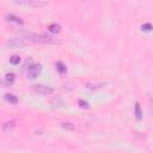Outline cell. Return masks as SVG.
Returning a JSON list of instances; mask_svg holds the SVG:
<instances>
[{"label":"cell","instance_id":"obj_18","mask_svg":"<svg viewBox=\"0 0 153 153\" xmlns=\"http://www.w3.org/2000/svg\"><path fill=\"white\" fill-rule=\"evenodd\" d=\"M149 103H151V111H152V116H153V99H151Z\"/></svg>","mask_w":153,"mask_h":153},{"label":"cell","instance_id":"obj_17","mask_svg":"<svg viewBox=\"0 0 153 153\" xmlns=\"http://www.w3.org/2000/svg\"><path fill=\"white\" fill-rule=\"evenodd\" d=\"M79 104H80V106H81V108H87V106H88V105H87V103H86V102H84V100H81V99L79 100Z\"/></svg>","mask_w":153,"mask_h":153},{"label":"cell","instance_id":"obj_15","mask_svg":"<svg viewBox=\"0 0 153 153\" xmlns=\"http://www.w3.org/2000/svg\"><path fill=\"white\" fill-rule=\"evenodd\" d=\"M19 62H20V57L18 55H13V56L10 57V63L11 65H18Z\"/></svg>","mask_w":153,"mask_h":153},{"label":"cell","instance_id":"obj_8","mask_svg":"<svg viewBox=\"0 0 153 153\" xmlns=\"http://www.w3.org/2000/svg\"><path fill=\"white\" fill-rule=\"evenodd\" d=\"M14 79H16V75H14L13 73H7V74H5V76H4V82L7 84V85H11V84L14 81Z\"/></svg>","mask_w":153,"mask_h":153},{"label":"cell","instance_id":"obj_10","mask_svg":"<svg viewBox=\"0 0 153 153\" xmlns=\"http://www.w3.org/2000/svg\"><path fill=\"white\" fill-rule=\"evenodd\" d=\"M48 30H49L50 32H53V33H57V32H60L61 26H60L59 24H50V25L48 26Z\"/></svg>","mask_w":153,"mask_h":153},{"label":"cell","instance_id":"obj_13","mask_svg":"<svg viewBox=\"0 0 153 153\" xmlns=\"http://www.w3.org/2000/svg\"><path fill=\"white\" fill-rule=\"evenodd\" d=\"M61 127L67 129V130H74L75 129V126L72 123V122H62L61 123Z\"/></svg>","mask_w":153,"mask_h":153},{"label":"cell","instance_id":"obj_14","mask_svg":"<svg viewBox=\"0 0 153 153\" xmlns=\"http://www.w3.org/2000/svg\"><path fill=\"white\" fill-rule=\"evenodd\" d=\"M56 69H57V72H59V73H61V74L66 73V71H67L66 66H65L62 62H57V63H56Z\"/></svg>","mask_w":153,"mask_h":153},{"label":"cell","instance_id":"obj_12","mask_svg":"<svg viewBox=\"0 0 153 153\" xmlns=\"http://www.w3.org/2000/svg\"><path fill=\"white\" fill-rule=\"evenodd\" d=\"M135 117H136L137 121H140L142 118V112H141V108H140L139 103L135 104Z\"/></svg>","mask_w":153,"mask_h":153},{"label":"cell","instance_id":"obj_16","mask_svg":"<svg viewBox=\"0 0 153 153\" xmlns=\"http://www.w3.org/2000/svg\"><path fill=\"white\" fill-rule=\"evenodd\" d=\"M142 30H145V31H151V30H153V26H152L149 23H146V24L142 25Z\"/></svg>","mask_w":153,"mask_h":153},{"label":"cell","instance_id":"obj_1","mask_svg":"<svg viewBox=\"0 0 153 153\" xmlns=\"http://www.w3.org/2000/svg\"><path fill=\"white\" fill-rule=\"evenodd\" d=\"M25 39H27L29 42H35V43H56V38H54L53 36H48L44 33H32L29 32L25 35L24 37Z\"/></svg>","mask_w":153,"mask_h":153},{"label":"cell","instance_id":"obj_2","mask_svg":"<svg viewBox=\"0 0 153 153\" xmlns=\"http://www.w3.org/2000/svg\"><path fill=\"white\" fill-rule=\"evenodd\" d=\"M29 43L27 39L25 38H12V39H8L5 42L4 47L5 48H22V47H25L26 44Z\"/></svg>","mask_w":153,"mask_h":153},{"label":"cell","instance_id":"obj_7","mask_svg":"<svg viewBox=\"0 0 153 153\" xmlns=\"http://www.w3.org/2000/svg\"><path fill=\"white\" fill-rule=\"evenodd\" d=\"M5 19H6L7 22H11V23L23 24V20H22V18L17 17V16H14V14H12V13H10V14H6V16H5Z\"/></svg>","mask_w":153,"mask_h":153},{"label":"cell","instance_id":"obj_9","mask_svg":"<svg viewBox=\"0 0 153 153\" xmlns=\"http://www.w3.org/2000/svg\"><path fill=\"white\" fill-rule=\"evenodd\" d=\"M5 99H6V102H8L10 104H17V103H18V98H17L14 94H12V93H6V94H5Z\"/></svg>","mask_w":153,"mask_h":153},{"label":"cell","instance_id":"obj_5","mask_svg":"<svg viewBox=\"0 0 153 153\" xmlns=\"http://www.w3.org/2000/svg\"><path fill=\"white\" fill-rule=\"evenodd\" d=\"M32 90L39 94H49L53 92V88L51 87H48L45 85H33L32 86Z\"/></svg>","mask_w":153,"mask_h":153},{"label":"cell","instance_id":"obj_4","mask_svg":"<svg viewBox=\"0 0 153 153\" xmlns=\"http://www.w3.org/2000/svg\"><path fill=\"white\" fill-rule=\"evenodd\" d=\"M41 69H42L41 65H32V66H30L29 69H27V78L36 79L39 75V73H41Z\"/></svg>","mask_w":153,"mask_h":153},{"label":"cell","instance_id":"obj_11","mask_svg":"<svg viewBox=\"0 0 153 153\" xmlns=\"http://www.w3.org/2000/svg\"><path fill=\"white\" fill-rule=\"evenodd\" d=\"M51 104H53L54 108H61V106L63 105V100H62L61 97H56V98L51 102Z\"/></svg>","mask_w":153,"mask_h":153},{"label":"cell","instance_id":"obj_6","mask_svg":"<svg viewBox=\"0 0 153 153\" xmlns=\"http://www.w3.org/2000/svg\"><path fill=\"white\" fill-rule=\"evenodd\" d=\"M14 127H16V120H10V121H7V122H5V123L2 124V131H4V133H8V131H11Z\"/></svg>","mask_w":153,"mask_h":153},{"label":"cell","instance_id":"obj_3","mask_svg":"<svg viewBox=\"0 0 153 153\" xmlns=\"http://www.w3.org/2000/svg\"><path fill=\"white\" fill-rule=\"evenodd\" d=\"M12 1L17 5L30 6V7H42L47 5V2H41V1H35V0H12Z\"/></svg>","mask_w":153,"mask_h":153}]
</instances>
